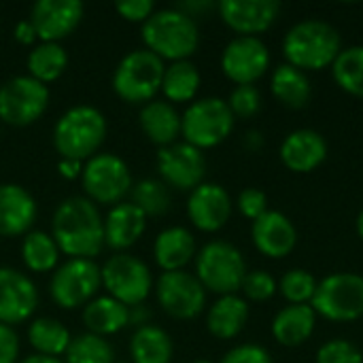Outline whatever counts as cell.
I'll list each match as a JSON object with an SVG mask.
<instances>
[{
	"instance_id": "1",
	"label": "cell",
	"mask_w": 363,
	"mask_h": 363,
	"mask_svg": "<svg viewBox=\"0 0 363 363\" xmlns=\"http://www.w3.org/2000/svg\"><path fill=\"white\" fill-rule=\"evenodd\" d=\"M51 236L70 259H94L104 247V219L91 200L72 196L55 208Z\"/></svg>"
},
{
	"instance_id": "2",
	"label": "cell",
	"mask_w": 363,
	"mask_h": 363,
	"mask_svg": "<svg viewBox=\"0 0 363 363\" xmlns=\"http://www.w3.org/2000/svg\"><path fill=\"white\" fill-rule=\"evenodd\" d=\"M342 51L340 32L321 19H304L291 26L283 38L287 64L302 72L330 68Z\"/></svg>"
},
{
	"instance_id": "3",
	"label": "cell",
	"mask_w": 363,
	"mask_h": 363,
	"mask_svg": "<svg viewBox=\"0 0 363 363\" xmlns=\"http://www.w3.org/2000/svg\"><path fill=\"white\" fill-rule=\"evenodd\" d=\"M143 40L145 49L155 53L160 60L181 62L196 53L200 45V30L196 19L179 6L160 9L143 23Z\"/></svg>"
},
{
	"instance_id": "4",
	"label": "cell",
	"mask_w": 363,
	"mask_h": 363,
	"mask_svg": "<svg viewBox=\"0 0 363 363\" xmlns=\"http://www.w3.org/2000/svg\"><path fill=\"white\" fill-rule=\"evenodd\" d=\"M106 138V117L89 104L68 108L53 128V147L60 157L87 162Z\"/></svg>"
},
{
	"instance_id": "5",
	"label": "cell",
	"mask_w": 363,
	"mask_h": 363,
	"mask_svg": "<svg viewBox=\"0 0 363 363\" xmlns=\"http://www.w3.org/2000/svg\"><path fill=\"white\" fill-rule=\"evenodd\" d=\"M166 64L149 49L125 53L113 72V91L128 104H147L162 91Z\"/></svg>"
},
{
	"instance_id": "6",
	"label": "cell",
	"mask_w": 363,
	"mask_h": 363,
	"mask_svg": "<svg viewBox=\"0 0 363 363\" xmlns=\"http://www.w3.org/2000/svg\"><path fill=\"white\" fill-rule=\"evenodd\" d=\"M247 272L242 253L225 240L206 242L196 253V277L206 291L217 296L238 294Z\"/></svg>"
},
{
	"instance_id": "7",
	"label": "cell",
	"mask_w": 363,
	"mask_h": 363,
	"mask_svg": "<svg viewBox=\"0 0 363 363\" xmlns=\"http://www.w3.org/2000/svg\"><path fill=\"white\" fill-rule=\"evenodd\" d=\"M234 115L223 98L208 96L194 100L181 115L183 143L204 151L221 145L234 130Z\"/></svg>"
},
{
	"instance_id": "8",
	"label": "cell",
	"mask_w": 363,
	"mask_h": 363,
	"mask_svg": "<svg viewBox=\"0 0 363 363\" xmlns=\"http://www.w3.org/2000/svg\"><path fill=\"white\" fill-rule=\"evenodd\" d=\"M317 317L332 323H353L363 317V277L355 272H336L319 281L311 302Z\"/></svg>"
},
{
	"instance_id": "9",
	"label": "cell",
	"mask_w": 363,
	"mask_h": 363,
	"mask_svg": "<svg viewBox=\"0 0 363 363\" xmlns=\"http://www.w3.org/2000/svg\"><path fill=\"white\" fill-rule=\"evenodd\" d=\"M81 185L96 206H115L130 194L134 181L128 164L115 153H96L83 164Z\"/></svg>"
},
{
	"instance_id": "10",
	"label": "cell",
	"mask_w": 363,
	"mask_h": 363,
	"mask_svg": "<svg viewBox=\"0 0 363 363\" xmlns=\"http://www.w3.org/2000/svg\"><path fill=\"white\" fill-rule=\"evenodd\" d=\"M100 274L106 296L115 298L128 308L140 306L153 289L149 266L140 257L130 253H117L108 257L100 268Z\"/></svg>"
},
{
	"instance_id": "11",
	"label": "cell",
	"mask_w": 363,
	"mask_h": 363,
	"mask_svg": "<svg viewBox=\"0 0 363 363\" xmlns=\"http://www.w3.org/2000/svg\"><path fill=\"white\" fill-rule=\"evenodd\" d=\"M102 287L100 266L94 259H68L57 266L49 281L51 300L66 311L83 308Z\"/></svg>"
},
{
	"instance_id": "12",
	"label": "cell",
	"mask_w": 363,
	"mask_h": 363,
	"mask_svg": "<svg viewBox=\"0 0 363 363\" xmlns=\"http://www.w3.org/2000/svg\"><path fill=\"white\" fill-rule=\"evenodd\" d=\"M49 106V87L30 74H19L0 85V121L9 125H30Z\"/></svg>"
},
{
	"instance_id": "13",
	"label": "cell",
	"mask_w": 363,
	"mask_h": 363,
	"mask_svg": "<svg viewBox=\"0 0 363 363\" xmlns=\"http://www.w3.org/2000/svg\"><path fill=\"white\" fill-rule=\"evenodd\" d=\"M155 298L162 311L179 321L196 319L206 306V289L198 277L187 270L162 272L155 283Z\"/></svg>"
},
{
	"instance_id": "14",
	"label": "cell",
	"mask_w": 363,
	"mask_h": 363,
	"mask_svg": "<svg viewBox=\"0 0 363 363\" xmlns=\"http://www.w3.org/2000/svg\"><path fill=\"white\" fill-rule=\"evenodd\" d=\"M270 68V49L259 36H236L221 53V70L236 85H255Z\"/></svg>"
},
{
	"instance_id": "15",
	"label": "cell",
	"mask_w": 363,
	"mask_h": 363,
	"mask_svg": "<svg viewBox=\"0 0 363 363\" xmlns=\"http://www.w3.org/2000/svg\"><path fill=\"white\" fill-rule=\"evenodd\" d=\"M157 170L168 187L179 191H194L204 183L206 157L204 151L187 143H174L157 151Z\"/></svg>"
},
{
	"instance_id": "16",
	"label": "cell",
	"mask_w": 363,
	"mask_h": 363,
	"mask_svg": "<svg viewBox=\"0 0 363 363\" xmlns=\"http://www.w3.org/2000/svg\"><path fill=\"white\" fill-rule=\"evenodd\" d=\"M38 306L34 281L9 266H0V323L19 325L28 321Z\"/></svg>"
},
{
	"instance_id": "17",
	"label": "cell",
	"mask_w": 363,
	"mask_h": 363,
	"mask_svg": "<svg viewBox=\"0 0 363 363\" xmlns=\"http://www.w3.org/2000/svg\"><path fill=\"white\" fill-rule=\"evenodd\" d=\"M83 2L79 0H38L30 9V21L40 43H60L70 36L83 19Z\"/></svg>"
},
{
	"instance_id": "18",
	"label": "cell",
	"mask_w": 363,
	"mask_h": 363,
	"mask_svg": "<svg viewBox=\"0 0 363 363\" xmlns=\"http://www.w3.org/2000/svg\"><path fill=\"white\" fill-rule=\"evenodd\" d=\"M217 11L238 36H257L274 26L281 4L277 0H221Z\"/></svg>"
},
{
	"instance_id": "19",
	"label": "cell",
	"mask_w": 363,
	"mask_h": 363,
	"mask_svg": "<svg viewBox=\"0 0 363 363\" xmlns=\"http://www.w3.org/2000/svg\"><path fill=\"white\" fill-rule=\"evenodd\" d=\"M232 198L219 183H202L187 198V217L200 232L213 234L225 228L232 217Z\"/></svg>"
},
{
	"instance_id": "20",
	"label": "cell",
	"mask_w": 363,
	"mask_h": 363,
	"mask_svg": "<svg viewBox=\"0 0 363 363\" xmlns=\"http://www.w3.org/2000/svg\"><path fill=\"white\" fill-rule=\"evenodd\" d=\"M251 238L255 249L270 259H283L298 247V230L294 221L279 211H268L255 219Z\"/></svg>"
},
{
	"instance_id": "21",
	"label": "cell",
	"mask_w": 363,
	"mask_h": 363,
	"mask_svg": "<svg viewBox=\"0 0 363 363\" xmlns=\"http://www.w3.org/2000/svg\"><path fill=\"white\" fill-rule=\"evenodd\" d=\"M38 208L34 196L15 183H0V236H26L34 221Z\"/></svg>"
},
{
	"instance_id": "22",
	"label": "cell",
	"mask_w": 363,
	"mask_h": 363,
	"mask_svg": "<svg viewBox=\"0 0 363 363\" xmlns=\"http://www.w3.org/2000/svg\"><path fill=\"white\" fill-rule=\"evenodd\" d=\"M279 155L287 170L308 174L328 160V140L319 132L308 128L294 130L281 143Z\"/></svg>"
},
{
	"instance_id": "23",
	"label": "cell",
	"mask_w": 363,
	"mask_h": 363,
	"mask_svg": "<svg viewBox=\"0 0 363 363\" xmlns=\"http://www.w3.org/2000/svg\"><path fill=\"white\" fill-rule=\"evenodd\" d=\"M147 230V215L132 202H119L111 206L104 217V245L117 253L134 247Z\"/></svg>"
},
{
	"instance_id": "24",
	"label": "cell",
	"mask_w": 363,
	"mask_h": 363,
	"mask_svg": "<svg viewBox=\"0 0 363 363\" xmlns=\"http://www.w3.org/2000/svg\"><path fill=\"white\" fill-rule=\"evenodd\" d=\"M317 328V313L311 304H289L272 319V338L281 347H302L311 340Z\"/></svg>"
},
{
	"instance_id": "25",
	"label": "cell",
	"mask_w": 363,
	"mask_h": 363,
	"mask_svg": "<svg viewBox=\"0 0 363 363\" xmlns=\"http://www.w3.org/2000/svg\"><path fill=\"white\" fill-rule=\"evenodd\" d=\"M196 238L187 228L172 225L155 236L153 257L164 272L185 270V266L196 257Z\"/></svg>"
},
{
	"instance_id": "26",
	"label": "cell",
	"mask_w": 363,
	"mask_h": 363,
	"mask_svg": "<svg viewBox=\"0 0 363 363\" xmlns=\"http://www.w3.org/2000/svg\"><path fill=\"white\" fill-rule=\"evenodd\" d=\"M138 119L145 136L160 149L174 145L181 136V115L174 104L166 100H151L143 104Z\"/></svg>"
},
{
	"instance_id": "27",
	"label": "cell",
	"mask_w": 363,
	"mask_h": 363,
	"mask_svg": "<svg viewBox=\"0 0 363 363\" xmlns=\"http://www.w3.org/2000/svg\"><path fill=\"white\" fill-rule=\"evenodd\" d=\"M249 321V304L238 294L219 296L206 313V328L219 340H232L240 336Z\"/></svg>"
},
{
	"instance_id": "28",
	"label": "cell",
	"mask_w": 363,
	"mask_h": 363,
	"mask_svg": "<svg viewBox=\"0 0 363 363\" xmlns=\"http://www.w3.org/2000/svg\"><path fill=\"white\" fill-rule=\"evenodd\" d=\"M81 319L89 334L106 338L130 325V308L111 296H96L83 306Z\"/></svg>"
},
{
	"instance_id": "29",
	"label": "cell",
	"mask_w": 363,
	"mask_h": 363,
	"mask_svg": "<svg viewBox=\"0 0 363 363\" xmlns=\"http://www.w3.org/2000/svg\"><path fill=\"white\" fill-rule=\"evenodd\" d=\"M272 96L287 108H304L311 102L313 87L306 72L294 68L291 64H279L270 79Z\"/></svg>"
},
{
	"instance_id": "30",
	"label": "cell",
	"mask_w": 363,
	"mask_h": 363,
	"mask_svg": "<svg viewBox=\"0 0 363 363\" xmlns=\"http://www.w3.org/2000/svg\"><path fill=\"white\" fill-rule=\"evenodd\" d=\"M174 355L172 338L166 330L157 325L136 328L130 338V357L132 363H170Z\"/></svg>"
},
{
	"instance_id": "31",
	"label": "cell",
	"mask_w": 363,
	"mask_h": 363,
	"mask_svg": "<svg viewBox=\"0 0 363 363\" xmlns=\"http://www.w3.org/2000/svg\"><path fill=\"white\" fill-rule=\"evenodd\" d=\"M202 77L200 70L194 62L181 60V62H170L164 70L162 79V94L166 102H194L196 94L200 89Z\"/></svg>"
},
{
	"instance_id": "32",
	"label": "cell",
	"mask_w": 363,
	"mask_h": 363,
	"mask_svg": "<svg viewBox=\"0 0 363 363\" xmlns=\"http://www.w3.org/2000/svg\"><path fill=\"white\" fill-rule=\"evenodd\" d=\"M72 336L64 323L51 317H38L28 325V342L36 355L62 357L70 345Z\"/></svg>"
},
{
	"instance_id": "33",
	"label": "cell",
	"mask_w": 363,
	"mask_h": 363,
	"mask_svg": "<svg viewBox=\"0 0 363 363\" xmlns=\"http://www.w3.org/2000/svg\"><path fill=\"white\" fill-rule=\"evenodd\" d=\"M26 68L32 79L47 85L64 74L68 68V53L60 43H38L30 49Z\"/></svg>"
},
{
	"instance_id": "34",
	"label": "cell",
	"mask_w": 363,
	"mask_h": 363,
	"mask_svg": "<svg viewBox=\"0 0 363 363\" xmlns=\"http://www.w3.org/2000/svg\"><path fill=\"white\" fill-rule=\"evenodd\" d=\"M60 249L53 240L51 234L40 232V230H30L23 236L21 242V259L30 272H51L57 268L60 262Z\"/></svg>"
},
{
	"instance_id": "35",
	"label": "cell",
	"mask_w": 363,
	"mask_h": 363,
	"mask_svg": "<svg viewBox=\"0 0 363 363\" xmlns=\"http://www.w3.org/2000/svg\"><path fill=\"white\" fill-rule=\"evenodd\" d=\"M332 74L342 91L363 98V45L342 49L332 64Z\"/></svg>"
},
{
	"instance_id": "36",
	"label": "cell",
	"mask_w": 363,
	"mask_h": 363,
	"mask_svg": "<svg viewBox=\"0 0 363 363\" xmlns=\"http://www.w3.org/2000/svg\"><path fill=\"white\" fill-rule=\"evenodd\" d=\"M130 202L140 208L147 217H162L172 206L170 187L160 179H143L132 185Z\"/></svg>"
},
{
	"instance_id": "37",
	"label": "cell",
	"mask_w": 363,
	"mask_h": 363,
	"mask_svg": "<svg viewBox=\"0 0 363 363\" xmlns=\"http://www.w3.org/2000/svg\"><path fill=\"white\" fill-rule=\"evenodd\" d=\"M64 357L66 363H115V351L106 338L83 332L70 340Z\"/></svg>"
},
{
	"instance_id": "38",
	"label": "cell",
	"mask_w": 363,
	"mask_h": 363,
	"mask_svg": "<svg viewBox=\"0 0 363 363\" xmlns=\"http://www.w3.org/2000/svg\"><path fill=\"white\" fill-rule=\"evenodd\" d=\"M319 281L304 268L287 270L279 281V291L289 304H311Z\"/></svg>"
},
{
	"instance_id": "39",
	"label": "cell",
	"mask_w": 363,
	"mask_h": 363,
	"mask_svg": "<svg viewBox=\"0 0 363 363\" xmlns=\"http://www.w3.org/2000/svg\"><path fill=\"white\" fill-rule=\"evenodd\" d=\"M234 119H251L262 108V94L255 85H236L225 100Z\"/></svg>"
},
{
	"instance_id": "40",
	"label": "cell",
	"mask_w": 363,
	"mask_h": 363,
	"mask_svg": "<svg viewBox=\"0 0 363 363\" xmlns=\"http://www.w3.org/2000/svg\"><path fill=\"white\" fill-rule=\"evenodd\" d=\"M240 291H242L245 300H251V302H268L279 291V283H277V279L270 272H266V270H253V272H247Z\"/></svg>"
},
{
	"instance_id": "41",
	"label": "cell",
	"mask_w": 363,
	"mask_h": 363,
	"mask_svg": "<svg viewBox=\"0 0 363 363\" xmlns=\"http://www.w3.org/2000/svg\"><path fill=\"white\" fill-rule=\"evenodd\" d=\"M315 363H363V353L353 342L336 338L319 347Z\"/></svg>"
},
{
	"instance_id": "42",
	"label": "cell",
	"mask_w": 363,
	"mask_h": 363,
	"mask_svg": "<svg viewBox=\"0 0 363 363\" xmlns=\"http://www.w3.org/2000/svg\"><path fill=\"white\" fill-rule=\"evenodd\" d=\"M236 206L240 211V215L249 221H255L259 219L264 213H268V196L262 191V189H255V187H249V189H242L238 194V200H236Z\"/></svg>"
},
{
	"instance_id": "43",
	"label": "cell",
	"mask_w": 363,
	"mask_h": 363,
	"mask_svg": "<svg viewBox=\"0 0 363 363\" xmlns=\"http://www.w3.org/2000/svg\"><path fill=\"white\" fill-rule=\"evenodd\" d=\"M219 363H272V357L259 345H238L230 349Z\"/></svg>"
},
{
	"instance_id": "44",
	"label": "cell",
	"mask_w": 363,
	"mask_h": 363,
	"mask_svg": "<svg viewBox=\"0 0 363 363\" xmlns=\"http://www.w3.org/2000/svg\"><path fill=\"white\" fill-rule=\"evenodd\" d=\"M115 11L125 21H140V23H145L153 15L155 4L151 0H123V2L115 4Z\"/></svg>"
},
{
	"instance_id": "45",
	"label": "cell",
	"mask_w": 363,
	"mask_h": 363,
	"mask_svg": "<svg viewBox=\"0 0 363 363\" xmlns=\"http://www.w3.org/2000/svg\"><path fill=\"white\" fill-rule=\"evenodd\" d=\"M19 336L11 325L0 323V363H17L19 359Z\"/></svg>"
},
{
	"instance_id": "46",
	"label": "cell",
	"mask_w": 363,
	"mask_h": 363,
	"mask_svg": "<svg viewBox=\"0 0 363 363\" xmlns=\"http://www.w3.org/2000/svg\"><path fill=\"white\" fill-rule=\"evenodd\" d=\"M13 34H15V40H19L21 45H34V40L38 38V36H36V30H34V26H32L30 19L17 21Z\"/></svg>"
},
{
	"instance_id": "47",
	"label": "cell",
	"mask_w": 363,
	"mask_h": 363,
	"mask_svg": "<svg viewBox=\"0 0 363 363\" xmlns=\"http://www.w3.org/2000/svg\"><path fill=\"white\" fill-rule=\"evenodd\" d=\"M83 164L85 162H79V160H66V157H60V164H57V170L64 179L72 181V179H81V172H83Z\"/></svg>"
},
{
	"instance_id": "48",
	"label": "cell",
	"mask_w": 363,
	"mask_h": 363,
	"mask_svg": "<svg viewBox=\"0 0 363 363\" xmlns=\"http://www.w3.org/2000/svg\"><path fill=\"white\" fill-rule=\"evenodd\" d=\"M264 134L259 132V130H249L247 134H245V147H247V151H251V153H257L262 147H264Z\"/></svg>"
},
{
	"instance_id": "49",
	"label": "cell",
	"mask_w": 363,
	"mask_h": 363,
	"mask_svg": "<svg viewBox=\"0 0 363 363\" xmlns=\"http://www.w3.org/2000/svg\"><path fill=\"white\" fill-rule=\"evenodd\" d=\"M130 325H136V328L149 325V311L143 304L130 308Z\"/></svg>"
},
{
	"instance_id": "50",
	"label": "cell",
	"mask_w": 363,
	"mask_h": 363,
	"mask_svg": "<svg viewBox=\"0 0 363 363\" xmlns=\"http://www.w3.org/2000/svg\"><path fill=\"white\" fill-rule=\"evenodd\" d=\"M17 363H66L64 359H60V357H47V355H30V357H23V359H19Z\"/></svg>"
},
{
	"instance_id": "51",
	"label": "cell",
	"mask_w": 363,
	"mask_h": 363,
	"mask_svg": "<svg viewBox=\"0 0 363 363\" xmlns=\"http://www.w3.org/2000/svg\"><path fill=\"white\" fill-rule=\"evenodd\" d=\"M355 230H357V236L363 240V211L357 215V221H355Z\"/></svg>"
},
{
	"instance_id": "52",
	"label": "cell",
	"mask_w": 363,
	"mask_h": 363,
	"mask_svg": "<svg viewBox=\"0 0 363 363\" xmlns=\"http://www.w3.org/2000/svg\"><path fill=\"white\" fill-rule=\"evenodd\" d=\"M194 363H213V362H208V359H198V362H194Z\"/></svg>"
},
{
	"instance_id": "53",
	"label": "cell",
	"mask_w": 363,
	"mask_h": 363,
	"mask_svg": "<svg viewBox=\"0 0 363 363\" xmlns=\"http://www.w3.org/2000/svg\"><path fill=\"white\" fill-rule=\"evenodd\" d=\"M115 363H128V362H115Z\"/></svg>"
}]
</instances>
